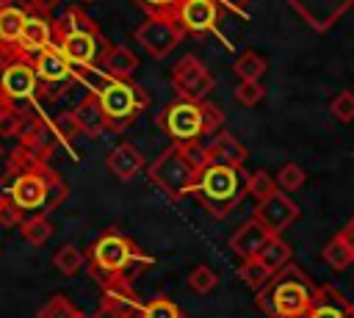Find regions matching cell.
<instances>
[{
	"label": "cell",
	"mask_w": 354,
	"mask_h": 318,
	"mask_svg": "<svg viewBox=\"0 0 354 318\" xmlns=\"http://www.w3.org/2000/svg\"><path fill=\"white\" fill-rule=\"evenodd\" d=\"M249 3H252V0H218V6H224V8H230V11H246Z\"/></svg>",
	"instance_id": "47"
},
{
	"label": "cell",
	"mask_w": 354,
	"mask_h": 318,
	"mask_svg": "<svg viewBox=\"0 0 354 318\" xmlns=\"http://www.w3.org/2000/svg\"><path fill=\"white\" fill-rule=\"evenodd\" d=\"M0 88L6 100L14 105L19 100H30L33 91L39 88V75L33 69V61L28 58H14L0 69Z\"/></svg>",
	"instance_id": "10"
},
{
	"label": "cell",
	"mask_w": 354,
	"mask_h": 318,
	"mask_svg": "<svg viewBox=\"0 0 354 318\" xmlns=\"http://www.w3.org/2000/svg\"><path fill=\"white\" fill-rule=\"evenodd\" d=\"M315 30H326L332 28L351 6L354 0H288Z\"/></svg>",
	"instance_id": "12"
},
{
	"label": "cell",
	"mask_w": 354,
	"mask_h": 318,
	"mask_svg": "<svg viewBox=\"0 0 354 318\" xmlns=\"http://www.w3.org/2000/svg\"><path fill=\"white\" fill-rule=\"evenodd\" d=\"M246 194L254 196L257 205H260V202H266L268 196L277 194V180L268 171H252V174H246Z\"/></svg>",
	"instance_id": "33"
},
{
	"label": "cell",
	"mask_w": 354,
	"mask_h": 318,
	"mask_svg": "<svg viewBox=\"0 0 354 318\" xmlns=\"http://www.w3.org/2000/svg\"><path fill=\"white\" fill-rule=\"evenodd\" d=\"M202 105V122H205V135H216L221 133V124H224V111L207 100L199 102Z\"/></svg>",
	"instance_id": "41"
},
{
	"label": "cell",
	"mask_w": 354,
	"mask_h": 318,
	"mask_svg": "<svg viewBox=\"0 0 354 318\" xmlns=\"http://www.w3.org/2000/svg\"><path fill=\"white\" fill-rule=\"evenodd\" d=\"M252 218H257L271 235H279L282 230H288L299 218V207H296V202L288 199L285 191H277L274 196H268L266 202H260L254 207V216Z\"/></svg>",
	"instance_id": "11"
},
{
	"label": "cell",
	"mask_w": 354,
	"mask_h": 318,
	"mask_svg": "<svg viewBox=\"0 0 354 318\" xmlns=\"http://www.w3.org/2000/svg\"><path fill=\"white\" fill-rule=\"evenodd\" d=\"M171 86L183 100L202 102L213 88V75L207 72V66L196 55H185L171 69Z\"/></svg>",
	"instance_id": "9"
},
{
	"label": "cell",
	"mask_w": 354,
	"mask_h": 318,
	"mask_svg": "<svg viewBox=\"0 0 354 318\" xmlns=\"http://www.w3.org/2000/svg\"><path fill=\"white\" fill-rule=\"evenodd\" d=\"M0 155H3V147H0Z\"/></svg>",
	"instance_id": "52"
},
{
	"label": "cell",
	"mask_w": 354,
	"mask_h": 318,
	"mask_svg": "<svg viewBox=\"0 0 354 318\" xmlns=\"http://www.w3.org/2000/svg\"><path fill=\"white\" fill-rule=\"evenodd\" d=\"M75 116H77V122H80L86 135H100L102 130H108V116H105L97 94H86L75 105Z\"/></svg>",
	"instance_id": "23"
},
{
	"label": "cell",
	"mask_w": 354,
	"mask_h": 318,
	"mask_svg": "<svg viewBox=\"0 0 354 318\" xmlns=\"http://www.w3.org/2000/svg\"><path fill=\"white\" fill-rule=\"evenodd\" d=\"M19 124H22V113L17 108H8L0 113V138H11L19 133Z\"/></svg>",
	"instance_id": "43"
},
{
	"label": "cell",
	"mask_w": 354,
	"mask_h": 318,
	"mask_svg": "<svg viewBox=\"0 0 354 318\" xmlns=\"http://www.w3.org/2000/svg\"><path fill=\"white\" fill-rule=\"evenodd\" d=\"M8 108H11V102L6 100V94H3V88H0V113H3V111H8Z\"/></svg>",
	"instance_id": "49"
},
{
	"label": "cell",
	"mask_w": 354,
	"mask_h": 318,
	"mask_svg": "<svg viewBox=\"0 0 354 318\" xmlns=\"http://www.w3.org/2000/svg\"><path fill=\"white\" fill-rule=\"evenodd\" d=\"M207 149H210V160H213V163H221V166H235V169H241L243 160H246V147H243L232 133H227V130L216 133V135L210 138Z\"/></svg>",
	"instance_id": "20"
},
{
	"label": "cell",
	"mask_w": 354,
	"mask_h": 318,
	"mask_svg": "<svg viewBox=\"0 0 354 318\" xmlns=\"http://www.w3.org/2000/svg\"><path fill=\"white\" fill-rule=\"evenodd\" d=\"M83 3H94V0H83Z\"/></svg>",
	"instance_id": "51"
},
{
	"label": "cell",
	"mask_w": 354,
	"mask_h": 318,
	"mask_svg": "<svg viewBox=\"0 0 354 318\" xmlns=\"http://www.w3.org/2000/svg\"><path fill=\"white\" fill-rule=\"evenodd\" d=\"M53 25H55V36H66V33H94V36H100L97 22H94L88 14H83L80 8H69V11H66L61 19H55Z\"/></svg>",
	"instance_id": "25"
},
{
	"label": "cell",
	"mask_w": 354,
	"mask_h": 318,
	"mask_svg": "<svg viewBox=\"0 0 354 318\" xmlns=\"http://www.w3.org/2000/svg\"><path fill=\"white\" fill-rule=\"evenodd\" d=\"M47 163L28 147V144H17L11 149V158H8V171L11 174H25V171H39L44 169Z\"/></svg>",
	"instance_id": "28"
},
{
	"label": "cell",
	"mask_w": 354,
	"mask_h": 318,
	"mask_svg": "<svg viewBox=\"0 0 354 318\" xmlns=\"http://www.w3.org/2000/svg\"><path fill=\"white\" fill-rule=\"evenodd\" d=\"M28 11L11 3H0V53L14 61V58H25L19 50L22 41V28H25Z\"/></svg>",
	"instance_id": "14"
},
{
	"label": "cell",
	"mask_w": 354,
	"mask_h": 318,
	"mask_svg": "<svg viewBox=\"0 0 354 318\" xmlns=\"http://www.w3.org/2000/svg\"><path fill=\"white\" fill-rule=\"evenodd\" d=\"M102 69L105 75H111V80H127L136 69H138V58L133 50L127 47H108L102 55Z\"/></svg>",
	"instance_id": "24"
},
{
	"label": "cell",
	"mask_w": 354,
	"mask_h": 318,
	"mask_svg": "<svg viewBox=\"0 0 354 318\" xmlns=\"http://www.w3.org/2000/svg\"><path fill=\"white\" fill-rule=\"evenodd\" d=\"M30 61H33V69H36L41 86L61 83V80H72L69 61L64 58V53H61L58 47H47V50H41V53H36Z\"/></svg>",
	"instance_id": "18"
},
{
	"label": "cell",
	"mask_w": 354,
	"mask_h": 318,
	"mask_svg": "<svg viewBox=\"0 0 354 318\" xmlns=\"http://www.w3.org/2000/svg\"><path fill=\"white\" fill-rule=\"evenodd\" d=\"M216 282H218V277H216V271H213L210 265H196V268L188 274V288H191L194 293H199V296L210 293V290L216 288Z\"/></svg>",
	"instance_id": "36"
},
{
	"label": "cell",
	"mask_w": 354,
	"mask_h": 318,
	"mask_svg": "<svg viewBox=\"0 0 354 318\" xmlns=\"http://www.w3.org/2000/svg\"><path fill=\"white\" fill-rule=\"evenodd\" d=\"M0 199H3V194H0Z\"/></svg>",
	"instance_id": "53"
},
{
	"label": "cell",
	"mask_w": 354,
	"mask_h": 318,
	"mask_svg": "<svg viewBox=\"0 0 354 318\" xmlns=\"http://www.w3.org/2000/svg\"><path fill=\"white\" fill-rule=\"evenodd\" d=\"M86 318H88V315H86ZM91 318H124V315H119V312H113V310L100 307V310H97V315H91Z\"/></svg>",
	"instance_id": "48"
},
{
	"label": "cell",
	"mask_w": 354,
	"mask_h": 318,
	"mask_svg": "<svg viewBox=\"0 0 354 318\" xmlns=\"http://www.w3.org/2000/svg\"><path fill=\"white\" fill-rule=\"evenodd\" d=\"M136 254H138L136 246L122 232L108 230V232H102L91 243V249H88V265L100 277V282H108L113 277H122L124 268L133 263Z\"/></svg>",
	"instance_id": "6"
},
{
	"label": "cell",
	"mask_w": 354,
	"mask_h": 318,
	"mask_svg": "<svg viewBox=\"0 0 354 318\" xmlns=\"http://www.w3.org/2000/svg\"><path fill=\"white\" fill-rule=\"evenodd\" d=\"M199 171L188 163V158L183 155L180 144L169 147L152 166H149V180L169 196V199H183L188 194H194Z\"/></svg>",
	"instance_id": "5"
},
{
	"label": "cell",
	"mask_w": 354,
	"mask_h": 318,
	"mask_svg": "<svg viewBox=\"0 0 354 318\" xmlns=\"http://www.w3.org/2000/svg\"><path fill=\"white\" fill-rule=\"evenodd\" d=\"M47 47H55V25L47 17H39V14H30L28 11L25 28H22V41H19L22 55L25 58H33L36 53H41Z\"/></svg>",
	"instance_id": "16"
},
{
	"label": "cell",
	"mask_w": 354,
	"mask_h": 318,
	"mask_svg": "<svg viewBox=\"0 0 354 318\" xmlns=\"http://www.w3.org/2000/svg\"><path fill=\"white\" fill-rule=\"evenodd\" d=\"M58 3L61 0H30L28 3V11L30 14H39V17H47V14H53L58 8Z\"/></svg>",
	"instance_id": "45"
},
{
	"label": "cell",
	"mask_w": 354,
	"mask_h": 318,
	"mask_svg": "<svg viewBox=\"0 0 354 318\" xmlns=\"http://www.w3.org/2000/svg\"><path fill=\"white\" fill-rule=\"evenodd\" d=\"M55 268L61 271V274H66V277H75L80 268H83V263H86V257H83V252L75 246V243H66V246H61L58 252H55Z\"/></svg>",
	"instance_id": "34"
},
{
	"label": "cell",
	"mask_w": 354,
	"mask_h": 318,
	"mask_svg": "<svg viewBox=\"0 0 354 318\" xmlns=\"http://www.w3.org/2000/svg\"><path fill=\"white\" fill-rule=\"evenodd\" d=\"M141 318H183V312H180V307L171 299L158 296V299L144 304V315Z\"/></svg>",
	"instance_id": "37"
},
{
	"label": "cell",
	"mask_w": 354,
	"mask_h": 318,
	"mask_svg": "<svg viewBox=\"0 0 354 318\" xmlns=\"http://www.w3.org/2000/svg\"><path fill=\"white\" fill-rule=\"evenodd\" d=\"M318 285L299 268L285 265L257 293V304L268 318H310Z\"/></svg>",
	"instance_id": "1"
},
{
	"label": "cell",
	"mask_w": 354,
	"mask_h": 318,
	"mask_svg": "<svg viewBox=\"0 0 354 318\" xmlns=\"http://www.w3.org/2000/svg\"><path fill=\"white\" fill-rule=\"evenodd\" d=\"M348 318H354V304L348 301Z\"/></svg>",
	"instance_id": "50"
},
{
	"label": "cell",
	"mask_w": 354,
	"mask_h": 318,
	"mask_svg": "<svg viewBox=\"0 0 354 318\" xmlns=\"http://www.w3.org/2000/svg\"><path fill=\"white\" fill-rule=\"evenodd\" d=\"M351 158H354V155H351Z\"/></svg>",
	"instance_id": "54"
},
{
	"label": "cell",
	"mask_w": 354,
	"mask_h": 318,
	"mask_svg": "<svg viewBox=\"0 0 354 318\" xmlns=\"http://www.w3.org/2000/svg\"><path fill=\"white\" fill-rule=\"evenodd\" d=\"M218 0H183L174 11V17L180 19V25L191 33H207L216 30L218 22Z\"/></svg>",
	"instance_id": "13"
},
{
	"label": "cell",
	"mask_w": 354,
	"mask_h": 318,
	"mask_svg": "<svg viewBox=\"0 0 354 318\" xmlns=\"http://www.w3.org/2000/svg\"><path fill=\"white\" fill-rule=\"evenodd\" d=\"M183 36H185V28L180 25V19H177L174 14H155V17H149V19L136 30L138 44H141L149 55H155V58L169 55V53L180 44Z\"/></svg>",
	"instance_id": "7"
},
{
	"label": "cell",
	"mask_w": 354,
	"mask_h": 318,
	"mask_svg": "<svg viewBox=\"0 0 354 318\" xmlns=\"http://www.w3.org/2000/svg\"><path fill=\"white\" fill-rule=\"evenodd\" d=\"M263 97H266V88L260 80H241L235 88V100L241 105H257Z\"/></svg>",
	"instance_id": "40"
},
{
	"label": "cell",
	"mask_w": 354,
	"mask_h": 318,
	"mask_svg": "<svg viewBox=\"0 0 354 318\" xmlns=\"http://www.w3.org/2000/svg\"><path fill=\"white\" fill-rule=\"evenodd\" d=\"M243 194H246V180L241 177V169L221 163H210L207 169H202L194 185V196L213 218H224L243 199Z\"/></svg>",
	"instance_id": "3"
},
{
	"label": "cell",
	"mask_w": 354,
	"mask_h": 318,
	"mask_svg": "<svg viewBox=\"0 0 354 318\" xmlns=\"http://www.w3.org/2000/svg\"><path fill=\"white\" fill-rule=\"evenodd\" d=\"M105 166L111 169V174H116L119 180H133L141 169H144V158L133 144H119L111 149V155L105 158Z\"/></svg>",
	"instance_id": "21"
},
{
	"label": "cell",
	"mask_w": 354,
	"mask_h": 318,
	"mask_svg": "<svg viewBox=\"0 0 354 318\" xmlns=\"http://www.w3.org/2000/svg\"><path fill=\"white\" fill-rule=\"evenodd\" d=\"M36 318H86V315L72 304L69 296L55 293V296H50V299L44 301V307L36 312Z\"/></svg>",
	"instance_id": "30"
},
{
	"label": "cell",
	"mask_w": 354,
	"mask_h": 318,
	"mask_svg": "<svg viewBox=\"0 0 354 318\" xmlns=\"http://www.w3.org/2000/svg\"><path fill=\"white\" fill-rule=\"evenodd\" d=\"M17 138L19 144H28L44 163L53 155V124H44L39 116H22Z\"/></svg>",
	"instance_id": "19"
},
{
	"label": "cell",
	"mask_w": 354,
	"mask_h": 318,
	"mask_svg": "<svg viewBox=\"0 0 354 318\" xmlns=\"http://www.w3.org/2000/svg\"><path fill=\"white\" fill-rule=\"evenodd\" d=\"M304 180H307V174H304V169L299 166V163H285L279 171H277V188L279 191H299L301 185H304Z\"/></svg>",
	"instance_id": "35"
},
{
	"label": "cell",
	"mask_w": 354,
	"mask_h": 318,
	"mask_svg": "<svg viewBox=\"0 0 354 318\" xmlns=\"http://www.w3.org/2000/svg\"><path fill=\"white\" fill-rule=\"evenodd\" d=\"M232 72H235L241 80H260L263 72H266V58H263L260 53H254V50H246V53H241V55L235 58Z\"/></svg>",
	"instance_id": "29"
},
{
	"label": "cell",
	"mask_w": 354,
	"mask_h": 318,
	"mask_svg": "<svg viewBox=\"0 0 354 318\" xmlns=\"http://www.w3.org/2000/svg\"><path fill=\"white\" fill-rule=\"evenodd\" d=\"M238 277L243 279V285H246V288H252L254 293H260V290L271 282V277H274V274L260 263V257H249V260H243V263H241Z\"/></svg>",
	"instance_id": "27"
},
{
	"label": "cell",
	"mask_w": 354,
	"mask_h": 318,
	"mask_svg": "<svg viewBox=\"0 0 354 318\" xmlns=\"http://www.w3.org/2000/svg\"><path fill=\"white\" fill-rule=\"evenodd\" d=\"M141 3H144L149 11H155V14H174L183 0H141Z\"/></svg>",
	"instance_id": "44"
},
{
	"label": "cell",
	"mask_w": 354,
	"mask_h": 318,
	"mask_svg": "<svg viewBox=\"0 0 354 318\" xmlns=\"http://www.w3.org/2000/svg\"><path fill=\"white\" fill-rule=\"evenodd\" d=\"M310 318H348V299L332 285H318Z\"/></svg>",
	"instance_id": "22"
},
{
	"label": "cell",
	"mask_w": 354,
	"mask_h": 318,
	"mask_svg": "<svg viewBox=\"0 0 354 318\" xmlns=\"http://www.w3.org/2000/svg\"><path fill=\"white\" fill-rule=\"evenodd\" d=\"M69 188L66 183L50 169H39V171H25V174H14L6 196L30 216H47L53 207H58L66 199Z\"/></svg>",
	"instance_id": "2"
},
{
	"label": "cell",
	"mask_w": 354,
	"mask_h": 318,
	"mask_svg": "<svg viewBox=\"0 0 354 318\" xmlns=\"http://www.w3.org/2000/svg\"><path fill=\"white\" fill-rule=\"evenodd\" d=\"M97 97H100V105H102V111L108 116V130H113V133L124 130L127 122L136 119L138 111L147 108V102H149V97L141 91V86L124 83V80L102 83Z\"/></svg>",
	"instance_id": "4"
},
{
	"label": "cell",
	"mask_w": 354,
	"mask_h": 318,
	"mask_svg": "<svg viewBox=\"0 0 354 318\" xmlns=\"http://www.w3.org/2000/svg\"><path fill=\"white\" fill-rule=\"evenodd\" d=\"M19 230H22V238L33 246H44L53 235V224L47 221V216H25Z\"/></svg>",
	"instance_id": "31"
},
{
	"label": "cell",
	"mask_w": 354,
	"mask_h": 318,
	"mask_svg": "<svg viewBox=\"0 0 354 318\" xmlns=\"http://www.w3.org/2000/svg\"><path fill=\"white\" fill-rule=\"evenodd\" d=\"M180 149H183V155L188 158V163L196 169V171H202V169H207L213 160H210V149H207V144H199V141H188V144H180Z\"/></svg>",
	"instance_id": "39"
},
{
	"label": "cell",
	"mask_w": 354,
	"mask_h": 318,
	"mask_svg": "<svg viewBox=\"0 0 354 318\" xmlns=\"http://www.w3.org/2000/svg\"><path fill=\"white\" fill-rule=\"evenodd\" d=\"M53 133H55L61 141H72L77 133H83V127H80V122H77L75 111L58 113V116H55V122H53Z\"/></svg>",
	"instance_id": "38"
},
{
	"label": "cell",
	"mask_w": 354,
	"mask_h": 318,
	"mask_svg": "<svg viewBox=\"0 0 354 318\" xmlns=\"http://www.w3.org/2000/svg\"><path fill=\"white\" fill-rule=\"evenodd\" d=\"M163 130L177 141V144H188V141H199L205 135V122H202V105L194 100H174L163 116H160Z\"/></svg>",
	"instance_id": "8"
},
{
	"label": "cell",
	"mask_w": 354,
	"mask_h": 318,
	"mask_svg": "<svg viewBox=\"0 0 354 318\" xmlns=\"http://www.w3.org/2000/svg\"><path fill=\"white\" fill-rule=\"evenodd\" d=\"M268 238H271V232H268L257 218H249V221L241 224V227L235 230V235L230 238V249H232L238 257L249 260V257H257V254L263 252V246L268 243Z\"/></svg>",
	"instance_id": "17"
},
{
	"label": "cell",
	"mask_w": 354,
	"mask_h": 318,
	"mask_svg": "<svg viewBox=\"0 0 354 318\" xmlns=\"http://www.w3.org/2000/svg\"><path fill=\"white\" fill-rule=\"evenodd\" d=\"M337 235L343 238V243H346V246L351 249V254H354V218H351V221H348V224H346V227H343Z\"/></svg>",
	"instance_id": "46"
},
{
	"label": "cell",
	"mask_w": 354,
	"mask_h": 318,
	"mask_svg": "<svg viewBox=\"0 0 354 318\" xmlns=\"http://www.w3.org/2000/svg\"><path fill=\"white\" fill-rule=\"evenodd\" d=\"M55 47L64 53V58L75 66H91L100 55V36L94 33H66L55 36Z\"/></svg>",
	"instance_id": "15"
},
{
	"label": "cell",
	"mask_w": 354,
	"mask_h": 318,
	"mask_svg": "<svg viewBox=\"0 0 354 318\" xmlns=\"http://www.w3.org/2000/svg\"><path fill=\"white\" fill-rule=\"evenodd\" d=\"M329 111H332L335 119H340V122H351V119H354V91H340V94L332 100Z\"/></svg>",
	"instance_id": "42"
},
{
	"label": "cell",
	"mask_w": 354,
	"mask_h": 318,
	"mask_svg": "<svg viewBox=\"0 0 354 318\" xmlns=\"http://www.w3.org/2000/svg\"><path fill=\"white\" fill-rule=\"evenodd\" d=\"M321 257L329 263V268H335V271H346L351 263H354V254H351V249L343 243V238L340 235H335L332 241H326V246L321 249Z\"/></svg>",
	"instance_id": "32"
},
{
	"label": "cell",
	"mask_w": 354,
	"mask_h": 318,
	"mask_svg": "<svg viewBox=\"0 0 354 318\" xmlns=\"http://www.w3.org/2000/svg\"><path fill=\"white\" fill-rule=\"evenodd\" d=\"M290 254H293L290 246H288L279 235H271L268 243L263 246V252H260L257 257H260V263H263L271 274H277V271H282L285 265H290Z\"/></svg>",
	"instance_id": "26"
}]
</instances>
